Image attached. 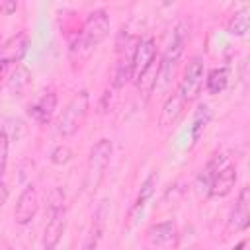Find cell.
<instances>
[{
    "label": "cell",
    "instance_id": "cell-12",
    "mask_svg": "<svg viewBox=\"0 0 250 250\" xmlns=\"http://www.w3.org/2000/svg\"><path fill=\"white\" fill-rule=\"evenodd\" d=\"M107 219H109V201H107V199H102V201L98 203V207L94 209L92 227H90V232H88V240L82 244L84 248H96V246H98V242L102 240V236H104V232H105Z\"/></svg>",
    "mask_w": 250,
    "mask_h": 250
},
{
    "label": "cell",
    "instance_id": "cell-9",
    "mask_svg": "<svg viewBox=\"0 0 250 250\" xmlns=\"http://www.w3.org/2000/svg\"><path fill=\"white\" fill-rule=\"evenodd\" d=\"M248 225H250V188L244 186L236 197L234 207L229 213L227 227L234 232H242L248 229Z\"/></svg>",
    "mask_w": 250,
    "mask_h": 250
},
{
    "label": "cell",
    "instance_id": "cell-21",
    "mask_svg": "<svg viewBox=\"0 0 250 250\" xmlns=\"http://www.w3.org/2000/svg\"><path fill=\"white\" fill-rule=\"evenodd\" d=\"M209 121H211V109H209V105L203 104V105L197 107V111L193 115V121H191V139H193V143H197V139L201 137V133L205 131Z\"/></svg>",
    "mask_w": 250,
    "mask_h": 250
},
{
    "label": "cell",
    "instance_id": "cell-18",
    "mask_svg": "<svg viewBox=\"0 0 250 250\" xmlns=\"http://www.w3.org/2000/svg\"><path fill=\"white\" fill-rule=\"evenodd\" d=\"M29 84H31V72H29L23 64H18V66L14 68V72L10 74V78H8V88H10V92L16 94V96H21V94L29 88Z\"/></svg>",
    "mask_w": 250,
    "mask_h": 250
},
{
    "label": "cell",
    "instance_id": "cell-15",
    "mask_svg": "<svg viewBox=\"0 0 250 250\" xmlns=\"http://www.w3.org/2000/svg\"><path fill=\"white\" fill-rule=\"evenodd\" d=\"M156 182H158V176H156V172H152V174L141 184V189H139V193H137V199H135V203H133V207H131V211H129V223H131V225L137 221V217L143 213L146 201L152 197L154 188H156Z\"/></svg>",
    "mask_w": 250,
    "mask_h": 250
},
{
    "label": "cell",
    "instance_id": "cell-17",
    "mask_svg": "<svg viewBox=\"0 0 250 250\" xmlns=\"http://www.w3.org/2000/svg\"><path fill=\"white\" fill-rule=\"evenodd\" d=\"M248 29H250V10L244 6L230 16V20L227 23V31L234 37H246Z\"/></svg>",
    "mask_w": 250,
    "mask_h": 250
},
{
    "label": "cell",
    "instance_id": "cell-1",
    "mask_svg": "<svg viewBox=\"0 0 250 250\" xmlns=\"http://www.w3.org/2000/svg\"><path fill=\"white\" fill-rule=\"evenodd\" d=\"M109 33V16L105 10H94L86 21L82 23L76 39L70 47V55L74 61H86L94 49L107 37Z\"/></svg>",
    "mask_w": 250,
    "mask_h": 250
},
{
    "label": "cell",
    "instance_id": "cell-10",
    "mask_svg": "<svg viewBox=\"0 0 250 250\" xmlns=\"http://www.w3.org/2000/svg\"><path fill=\"white\" fill-rule=\"evenodd\" d=\"M148 246L152 248H174L178 246V229L174 221L154 223L146 230Z\"/></svg>",
    "mask_w": 250,
    "mask_h": 250
},
{
    "label": "cell",
    "instance_id": "cell-6",
    "mask_svg": "<svg viewBox=\"0 0 250 250\" xmlns=\"http://www.w3.org/2000/svg\"><path fill=\"white\" fill-rule=\"evenodd\" d=\"M203 78H205V61H203V57L195 55V57L189 59V62L184 70V76L178 84V90H176L178 98L186 105L191 104L199 96L201 86H203Z\"/></svg>",
    "mask_w": 250,
    "mask_h": 250
},
{
    "label": "cell",
    "instance_id": "cell-20",
    "mask_svg": "<svg viewBox=\"0 0 250 250\" xmlns=\"http://www.w3.org/2000/svg\"><path fill=\"white\" fill-rule=\"evenodd\" d=\"M229 84V70L225 66L213 68L205 78V88L209 94H221Z\"/></svg>",
    "mask_w": 250,
    "mask_h": 250
},
{
    "label": "cell",
    "instance_id": "cell-3",
    "mask_svg": "<svg viewBox=\"0 0 250 250\" xmlns=\"http://www.w3.org/2000/svg\"><path fill=\"white\" fill-rule=\"evenodd\" d=\"M189 41V29L186 27V23H180L176 25L174 29V35H172V41L170 45L166 47L164 55L160 57L158 61V76H156V86L154 88H168L176 68H178V62L184 55V49Z\"/></svg>",
    "mask_w": 250,
    "mask_h": 250
},
{
    "label": "cell",
    "instance_id": "cell-2",
    "mask_svg": "<svg viewBox=\"0 0 250 250\" xmlns=\"http://www.w3.org/2000/svg\"><path fill=\"white\" fill-rule=\"evenodd\" d=\"M66 229V205H64V191L61 188H53L47 197V225L43 232V246L47 250L55 248Z\"/></svg>",
    "mask_w": 250,
    "mask_h": 250
},
{
    "label": "cell",
    "instance_id": "cell-13",
    "mask_svg": "<svg viewBox=\"0 0 250 250\" xmlns=\"http://www.w3.org/2000/svg\"><path fill=\"white\" fill-rule=\"evenodd\" d=\"M154 59H156V43H154V39H150V37L141 39L133 49V80L143 70H146V66Z\"/></svg>",
    "mask_w": 250,
    "mask_h": 250
},
{
    "label": "cell",
    "instance_id": "cell-5",
    "mask_svg": "<svg viewBox=\"0 0 250 250\" xmlns=\"http://www.w3.org/2000/svg\"><path fill=\"white\" fill-rule=\"evenodd\" d=\"M88 109H90V96L88 92H78L72 96V100L66 104V107L62 109L61 117L57 119V133L66 139V137H72L86 121V115H88Z\"/></svg>",
    "mask_w": 250,
    "mask_h": 250
},
{
    "label": "cell",
    "instance_id": "cell-25",
    "mask_svg": "<svg viewBox=\"0 0 250 250\" xmlns=\"http://www.w3.org/2000/svg\"><path fill=\"white\" fill-rule=\"evenodd\" d=\"M6 201H8V188H6V184H4L2 178H0V207H2Z\"/></svg>",
    "mask_w": 250,
    "mask_h": 250
},
{
    "label": "cell",
    "instance_id": "cell-8",
    "mask_svg": "<svg viewBox=\"0 0 250 250\" xmlns=\"http://www.w3.org/2000/svg\"><path fill=\"white\" fill-rule=\"evenodd\" d=\"M37 209H39V193H37V188L33 184L25 186L16 201V207H14V219L18 225H27L33 221V217L37 215Z\"/></svg>",
    "mask_w": 250,
    "mask_h": 250
},
{
    "label": "cell",
    "instance_id": "cell-24",
    "mask_svg": "<svg viewBox=\"0 0 250 250\" xmlns=\"http://www.w3.org/2000/svg\"><path fill=\"white\" fill-rule=\"evenodd\" d=\"M12 64H14L12 61H8V59H0V84L6 80L8 70H10V66H12Z\"/></svg>",
    "mask_w": 250,
    "mask_h": 250
},
{
    "label": "cell",
    "instance_id": "cell-22",
    "mask_svg": "<svg viewBox=\"0 0 250 250\" xmlns=\"http://www.w3.org/2000/svg\"><path fill=\"white\" fill-rule=\"evenodd\" d=\"M8 146H10V139H8L6 131H0V178L6 174V166H8Z\"/></svg>",
    "mask_w": 250,
    "mask_h": 250
},
{
    "label": "cell",
    "instance_id": "cell-7",
    "mask_svg": "<svg viewBox=\"0 0 250 250\" xmlns=\"http://www.w3.org/2000/svg\"><path fill=\"white\" fill-rule=\"evenodd\" d=\"M234 184H236V166L227 158L217 170H215V174H213V178H211V184H209V189H207V195L209 197H227L230 191H232V188H234Z\"/></svg>",
    "mask_w": 250,
    "mask_h": 250
},
{
    "label": "cell",
    "instance_id": "cell-23",
    "mask_svg": "<svg viewBox=\"0 0 250 250\" xmlns=\"http://www.w3.org/2000/svg\"><path fill=\"white\" fill-rule=\"evenodd\" d=\"M72 156V150L68 146H57L53 152H51V162L53 164H66Z\"/></svg>",
    "mask_w": 250,
    "mask_h": 250
},
{
    "label": "cell",
    "instance_id": "cell-16",
    "mask_svg": "<svg viewBox=\"0 0 250 250\" xmlns=\"http://www.w3.org/2000/svg\"><path fill=\"white\" fill-rule=\"evenodd\" d=\"M184 107H186V104L178 98V94L168 96L166 102H164V105H162L160 117H158V125H160V129H166V127L174 125V123L178 121V117L182 115Z\"/></svg>",
    "mask_w": 250,
    "mask_h": 250
},
{
    "label": "cell",
    "instance_id": "cell-11",
    "mask_svg": "<svg viewBox=\"0 0 250 250\" xmlns=\"http://www.w3.org/2000/svg\"><path fill=\"white\" fill-rule=\"evenodd\" d=\"M133 49L135 47H131L129 43H125V47H119V59L111 74L113 88H123L129 80H133Z\"/></svg>",
    "mask_w": 250,
    "mask_h": 250
},
{
    "label": "cell",
    "instance_id": "cell-27",
    "mask_svg": "<svg viewBox=\"0 0 250 250\" xmlns=\"http://www.w3.org/2000/svg\"><path fill=\"white\" fill-rule=\"evenodd\" d=\"M240 2H242V4H246V2H248V0H240Z\"/></svg>",
    "mask_w": 250,
    "mask_h": 250
},
{
    "label": "cell",
    "instance_id": "cell-26",
    "mask_svg": "<svg viewBox=\"0 0 250 250\" xmlns=\"http://www.w3.org/2000/svg\"><path fill=\"white\" fill-rule=\"evenodd\" d=\"M162 4L164 6H172V4H176V0H162Z\"/></svg>",
    "mask_w": 250,
    "mask_h": 250
},
{
    "label": "cell",
    "instance_id": "cell-19",
    "mask_svg": "<svg viewBox=\"0 0 250 250\" xmlns=\"http://www.w3.org/2000/svg\"><path fill=\"white\" fill-rule=\"evenodd\" d=\"M25 47H27V35L25 33H20L16 37H12L4 47H2V57L0 59H8L12 62H18L21 59V55L25 53Z\"/></svg>",
    "mask_w": 250,
    "mask_h": 250
},
{
    "label": "cell",
    "instance_id": "cell-14",
    "mask_svg": "<svg viewBox=\"0 0 250 250\" xmlns=\"http://www.w3.org/2000/svg\"><path fill=\"white\" fill-rule=\"evenodd\" d=\"M57 109V94L53 90H47L37 102H33L29 105V115L39 123V125H45L51 121L53 113Z\"/></svg>",
    "mask_w": 250,
    "mask_h": 250
},
{
    "label": "cell",
    "instance_id": "cell-4",
    "mask_svg": "<svg viewBox=\"0 0 250 250\" xmlns=\"http://www.w3.org/2000/svg\"><path fill=\"white\" fill-rule=\"evenodd\" d=\"M111 152H113V145L109 139H100L92 150H90V158L86 164V174H84V189L86 191H96L105 176V170L109 166L111 160Z\"/></svg>",
    "mask_w": 250,
    "mask_h": 250
}]
</instances>
